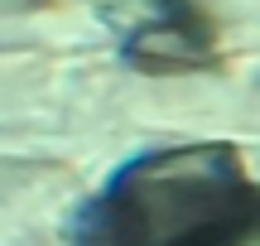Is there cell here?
Returning <instances> with one entry per match:
<instances>
[{"mask_svg":"<svg viewBox=\"0 0 260 246\" xmlns=\"http://www.w3.org/2000/svg\"><path fill=\"white\" fill-rule=\"evenodd\" d=\"M121 63L149 77L217 68V29L193 0H154L145 19L125 34Z\"/></svg>","mask_w":260,"mask_h":246,"instance_id":"7a4b0ae2","label":"cell"},{"mask_svg":"<svg viewBox=\"0 0 260 246\" xmlns=\"http://www.w3.org/2000/svg\"><path fill=\"white\" fill-rule=\"evenodd\" d=\"M77 246H260V179L226 140L140 150L73 222Z\"/></svg>","mask_w":260,"mask_h":246,"instance_id":"6da1fadb","label":"cell"}]
</instances>
